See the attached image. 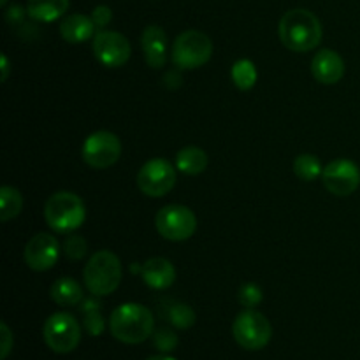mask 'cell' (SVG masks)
I'll return each instance as SVG.
<instances>
[{
    "instance_id": "cell-1",
    "label": "cell",
    "mask_w": 360,
    "mask_h": 360,
    "mask_svg": "<svg viewBox=\"0 0 360 360\" xmlns=\"http://www.w3.org/2000/svg\"><path fill=\"white\" fill-rule=\"evenodd\" d=\"M280 41L290 51L308 53L322 42V23L308 9H292L281 16L278 25Z\"/></svg>"
},
{
    "instance_id": "cell-2",
    "label": "cell",
    "mask_w": 360,
    "mask_h": 360,
    "mask_svg": "<svg viewBox=\"0 0 360 360\" xmlns=\"http://www.w3.org/2000/svg\"><path fill=\"white\" fill-rule=\"evenodd\" d=\"M153 313L146 306L127 302L118 306L109 316V330L112 338L125 345H139L153 334Z\"/></svg>"
},
{
    "instance_id": "cell-3",
    "label": "cell",
    "mask_w": 360,
    "mask_h": 360,
    "mask_svg": "<svg viewBox=\"0 0 360 360\" xmlns=\"http://www.w3.org/2000/svg\"><path fill=\"white\" fill-rule=\"evenodd\" d=\"M122 262L109 250H101L94 253L83 269L84 285L94 295L104 297L112 294L122 281Z\"/></svg>"
},
{
    "instance_id": "cell-4",
    "label": "cell",
    "mask_w": 360,
    "mask_h": 360,
    "mask_svg": "<svg viewBox=\"0 0 360 360\" xmlns=\"http://www.w3.org/2000/svg\"><path fill=\"white\" fill-rule=\"evenodd\" d=\"M46 224L60 234H67L84 224L86 207L83 199L72 192H56L44 206Z\"/></svg>"
},
{
    "instance_id": "cell-5",
    "label": "cell",
    "mask_w": 360,
    "mask_h": 360,
    "mask_svg": "<svg viewBox=\"0 0 360 360\" xmlns=\"http://www.w3.org/2000/svg\"><path fill=\"white\" fill-rule=\"evenodd\" d=\"M213 55V42L204 32L186 30L172 44V62L178 69L193 70L206 65Z\"/></svg>"
},
{
    "instance_id": "cell-6",
    "label": "cell",
    "mask_w": 360,
    "mask_h": 360,
    "mask_svg": "<svg viewBox=\"0 0 360 360\" xmlns=\"http://www.w3.org/2000/svg\"><path fill=\"white\" fill-rule=\"evenodd\" d=\"M232 334L239 347L250 352H257L269 345L273 327L262 313L255 311V309H245L236 316L234 323H232Z\"/></svg>"
},
{
    "instance_id": "cell-7",
    "label": "cell",
    "mask_w": 360,
    "mask_h": 360,
    "mask_svg": "<svg viewBox=\"0 0 360 360\" xmlns=\"http://www.w3.org/2000/svg\"><path fill=\"white\" fill-rule=\"evenodd\" d=\"M155 227L158 234L169 241H186L192 238L197 231V218L192 210L186 206H172L162 207L155 218Z\"/></svg>"
},
{
    "instance_id": "cell-8",
    "label": "cell",
    "mask_w": 360,
    "mask_h": 360,
    "mask_svg": "<svg viewBox=\"0 0 360 360\" xmlns=\"http://www.w3.org/2000/svg\"><path fill=\"white\" fill-rule=\"evenodd\" d=\"M46 345L56 354H69L79 345L81 326L70 313H55L42 327Z\"/></svg>"
},
{
    "instance_id": "cell-9",
    "label": "cell",
    "mask_w": 360,
    "mask_h": 360,
    "mask_svg": "<svg viewBox=\"0 0 360 360\" xmlns=\"http://www.w3.org/2000/svg\"><path fill=\"white\" fill-rule=\"evenodd\" d=\"M176 169L165 158H151L137 172V186L148 197H164L174 188Z\"/></svg>"
},
{
    "instance_id": "cell-10",
    "label": "cell",
    "mask_w": 360,
    "mask_h": 360,
    "mask_svg": "<svg viewBox=\"0 0 360 360\" xmlns=\"http://www.w3.org/2000/svg\"><path fill=\"white\" fill-rule=\"evenodd\" d=\"M81 153H83V160L91 169H108L118 162L122 155V143L116 134L98 130L86 137Z\"/></svg>"
},
{
    "instance_id": "cell-11",
    "label": "cell",
    "mask_w": 360,
    "mask_h": 360,
    "mask_svg": "<svg viewBox=\"0 0 360 360\" xmlns=\"http://www.w3.org/2000/svg\"><path fill=\"white\" fill-rule=\"evenodd\" d=\"M323 186L338 197H348L360 186V169L355 162L338 158L329 162L322 172Z\"/></svg>"
},
{
    "instance_id": "cell-12",
    "label": "cell",
    "mask_w": 360,
    "mask_h": 360,
    "mask_svg": "<svg viewBox=\"0 0 360 360\" xmlns=\"http://www.w3.org/2000/svg\"><path fill=\"white\" fill-rule=\"evenodd\" d=\"M130 53H132V48H130L129 39L120 32L102 30L95 34L94 55L104 67H109V69L123 67L129 62Z\"/></svg>"
},
{
    "instance_id": "cell-13",
    "label": "cell",
    "mask_w": 360,
    "mask_h": 360,
    "mask_svg": "<svg viewBox=\"0 0 360 360\" xmlns=\"http://www.w3.org/2000/svg\"><path fill=\"white\" fill-rule=\"evenodd\" d=\"M58 239L51 234L41 232V234H35L34 238L27 243L23 259L25 264H27L32 271L42 273V271H48L55 266L56 260H58Z\"/></svg>"
},
{
    "instance_id": "cell-14",
    "label": "cell",
    "mask_w": 360,
    "mask_h": 360,
    "mask_svg": "<svg viewBox=\"0 0 360 360\" xmlns=\"http://www.w3.org/2000/svg\"><path fill=\"white\" fill-rule=\"evenodd\" d=\"M144 58L151 69H162L167 62V35L158 25H150L141 35Z\"/></svg>"
},
{
    "instance_id": "cell-15",
    "label": "cell",
    "mask_w": 360,
    "mask_h": 360,
    "mask_svg": "<svg viewBox=\"0 0 360 360\" xmlns=\"http://www.w3.org/2000/svg\"><path fill=\"white\" fill-rule=\"evenodd\" d=\"M311 72L322 84H336L345 76V62L333 49H322L311 62Z\"/></svg>"
},
{
    "instance_id": "cell-16",
    "label": "cell",
    "mask_w": 360,
    "mask_h": 360,
    "mask_svg": "<svg viewBox=\"0 0 360 360\" xmlns=\"http://www.w3.org/2000/svg\"><path fill=\"white\" fill-rule=\"evenodd\" d=\"M141 278L153 290H165L176 280V269L164 257H153L141 267Z\"/></svg>"
},
{
    "instance_id": "cell-17",
    "label": "cell",
    "mask_w": 360,
    "mask_h": 360,
    "mask_svg": "<svg viewBox=\"0 0 360 360\" xmlns=\"http://www.w3.org/2000/svg\"><path fill=\"white\" fill-rule=\"evenodd\" d=\"M95 23L91 16H84V14H70L60 25V34H62L63 41L70 42V44H81V42L88 41L94 37L95 34Z\"/></svg>"
},
{
    "instance_id": "cell-18",
    "label": "cell",
    "mask_w": 360,
    "mask_h": 360,
    "mask_svg": "<svg viewBox=\"0 0 360 360\" xmlns=\"http://www.w3.org/2000/svg\"><path fill=\"white\" fill-rule=\"evenodd\" d=\"M69 9V0H28L27 14L35 21L51 23Z\"/></svg>"
},
{
    "instance_id": "cell-19",
    "label": "cell",
    "mask_w": 360,
    "mask_h": 360,
    "mask_svg": "<svg viewBox=\"0 0 360 360\" xmlns=\"http://www.w3.org/2000/svg\"><path fill=\"white\" fill-rule=\"evenodd\" d=\"M207 162L210 160H207L206 151L197 146H186L176 155V167L179 172L188 176H197L206 171Z\"/></svg>"
},
{
    "instance_id": "cell-20",
    "label": "cell",
    "mask_w": 360,
    "mask_h": 360,
    "mask_svg": "<svg viewBox=\"0 0 360 360\" xmlns=\"http://www.w3.org/2000/svg\"><path fill=\"white\" fill-rule=\"evenodd\" d=\"M49 295L60 306H77L83 301V288L72 278L62 276L51 285Z\"/></svg>"
},
{
    "instance_id": "cell-21",
    "label": "cell",
    "mask_w": 360,
    "mask_h": 360,
    "mask_svg": "<svg viewBox=\"0 0 360 360\" xmlns=\"http://www.w3.org/2000/svg\"><path fill=\"white\" fill-rule=\"evenodd\" d=\"M23 197L14 186H2L0 188V220L9 221L21 213Z\"/></svg>"
},
{
    "instance_id": "cell-22",
    "label": "cell",
    "mask_w": 360,
    "mask_h": 360,
    "mask_svg": "<svg viewBox=\"0 0 360 360\" xmlns=\"http://www.w3.org/2000/svg\"><path fill=\"white\" fill-rule=\"evenodd\" d=\"M231 77L234 81L236 88L246 91L252 90L257 83V69L255 63L248 58H241L238 62H234L231 70Z\"/></svg>"
},
{
    "instance_id": "cell-23",
    "label": "cell",
    "mask_w": 360,
    "mask_h": 360,
    "mask_svg": "<svg viewBox=\"0 0 360 360\" xmlns=\"http://www.w3.org/2000/svg\"><path fill=\"white\" fill-rule=\"evenodd\" d=\"M294 172L302 181H315V179L322 178V162L315 155L302 153L294 160Z\"/></svg>"
},
{
    "instance_id": "cell-24",
    "label": "cell",
    "mask_w": 360,
    "mask_h": 360,
    "mask_svg": "<svg viewBox=\"0 0 360 360\" xmlns=\"http://www.w3.org/2000/svg\"><path fill=\"white\" fill-rule=\"evenodd\" d=\"M169 320L178 329H190L195 323V313L188 304L178 302V304H172L169 308Z\"/></svg>"
},
{
    "instance_id": "cell-25",
    "label": "cell",
    "mask_w": 360,
    "mask_h": 360,
    "mask_svg": "<svg viewBox=\"0 0 360 360\" xmlns=\"http://www.w3.org/2000/svg\"><path fill=\"white\" fill-rule=\"evenodd\" d=\"M84 313V329L88 330L90 336H101L102 330H104V319L98 313L97 304L94 302H88V306L83 308Z\"/></svg>"
},
{
    "instance_id": "cell-26",
    "label": "cell",
    "mask_w": 360,
    "mask_h": 360,
    "mask_svg": "<svg viewBox=\"0 0 360 360\" xmlns=\"http://www.w3.org/2000/svg\"><path fill=\"white\" fill-rule=\"evenodd\" d=\"M262 290H260L259 285L255 283H245L238 292L239 304L245 306L246 309H253L255 306H259L260 302H262Z\"/></svg>"
},
{
    "instance_id": "cell-27",
    "label": "cell",
    "mask_w": 360,
    "mask_h": 360,
    "mask_svg": "<svg viewBox=\"0 0 360 360\" xmlns=\"http://www.w3.org/2000/svg\"><path fill=\"white\" fill-rule=\"evenodd\" d=\"M86 241H84L81 236H70V238H67L65 245H63V252H65V255L72 260L83 259V257L86 255Z\"/></svg>"
},
{
    "instance_id": "cell-28",
    "label": "cell",
    "mask_w": 360,
    "mask_h": 360,
    "mask_svg": "<svg viewBox=\"0 0 360 360\" xmlns=\"http://www.w3.org/2000/svg\"><path fill=\"white\" fill-rule=\"evenodd\" d=\"M176 345H178V338L174 333L167 329H162L155 334V347L160 352H171L174 350Z\"/></svg>"
},
{
    "instance_id": "cell-29",
    "label": "cell",
    "mask_w": 360,
    "mask_h": 360,
    "mask_svg": "<svg viewBox=\"0 0 360 360\" xmlns=\"http://www.w3.org/2000/svg\"><path fill=\"white\" fill-rule=\"evenodd\" d=\"M0 341H2V348H0V360H6L9 357L11 350H13V343H14V338L11 329L7 327L6 322L0 323Z\"/></svg>"
},
{
    "instance_id": "cell-30",
    "label": "cell",
    "mask_w": 360,
    "mask_h": 360,
    "mask_svg": "<svg viewBox=\"0 0 360 360\" xmlns=\"http://www.w3.org/2000/svg\"><path fill=\"white\" fill-rule=\"evenodd\" d=\"M112 18V11L109 9L108 6H97L94 9V13H91V20H94L95 27L98 28H104L105 25L111 21Z\"/></svg>"
},
{
    "instance_id": "cell-31",
    "label": "cell",
    "mask_w": 360,
    "mask_h": 360,
    "mask_svg": "<svg viewBox=\"0 0 360 360\" xmlns=\"http://www.w3.org/2000/svg\"><path fill=\"white\" fill-rule=\"evenodd\" d=\"M25 13H27V9L23 11L20 6H13L9 11H7V14H6L7 21H9V23H14V25L20 23V21L23 20Z\"/></svg>"
},
{
    "instance_id": "cell-32",
    "label": "cell",
    "mask_w": 360,
    "mask_h": 360,
    "mask_svg": "<svg viewBox=\"0 0 360 360\" xmlns=\"http://www.w3.org/2000/svg\"><path fill=\"white\" fill-rule=\"evenodd\" d=\"M0 62H2V81H7V77H9V70H11V65H9V60H7V55H2Z\"/></svg>"
},
{
    "instance_id": "cell-33",
    "label": "cell",
    "mask_w": 360,
    "mask_h": 360,
    "mask_svg": "<svg viewBox=\"0 0 360 360\" xmlns=\"http://www.w3.org/2000/svg\"><path fill=\"white\" fill-rule=\"evenodd\" d=\"M146 360H176L174 357H169V355H155V357H150Z\"/></svg>"
},
{
    "instance_id": "cell-34",
    "label": "cell",
    "mask_w": 360,
    "mask_h": 360,
    "mask_svg": "<svg viewBox=\"0 0 360 360\" xmlns=\"http://www.w3.org/2000/svg\"><path fill=\"white\" fill-rule=\"evenodd\" d=\"M7 4V0H0V6H6Z\"/></svg>"
}]
</instances>
